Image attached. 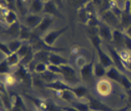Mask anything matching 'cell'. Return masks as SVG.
I'll list each match as a JSON object with an SVG mask.
<instances>
[{
	"mask_svg": "<svg viewBox=\"0 0 131 111\" xmlns=\"http://www.w3.org/2000/svg\"><path fill=\"white\" fill-rule=\"evenodd\" d=\"M90 40L92 42L93 46L94 47L96 52H97L98 57H99V61L102 64L104 67H105L106 68H111L114 65L112 57L110 56L108 52L105 51L102 45V40L99 36H93L90 38Z\"/></svg>",
	"mask_w": 131,
	"mask_h": 111,
	"instance_id": "6da1fadb",
	"label": "cell"
},
{
	"mask_svg": "<svg viewBox=\"0 0 131 111\" xmlns=\"http://www.w3.org/2000/svg\"><path fill=\"white\" fill-rule=\"evenodd\" d=\"M61 68V77L63 81L71 86H75L80 84L81 77H79L77 73L73 67L69 64L60 66Z\"/></svg>",
	"mask_w": 131,
	"mask_h": 111,
	"instance_id": "7a4b0ae2",
	"label": "cell"
},
{
	"mask_svg": "<svg viewBox=\"0 0 131 111\" xmlns=\"http://www.w3.org/2000/svg\"><path fill=\"white\" fill-rule=\"evenodd\" d=\"M100 21L104 22L112 29H120V17L117 16L111 9L99 13Z\"/></svg>",
	"mask_w": 131,
	"mask_h": 111,
	"instance_id": "3957f363",
	"label": "cell"
},
{
	"mask_svg": "<svg viewBox=\"0 0 131 111\" xmlns=\"http://www.w3.org/2000/svg\"><path fill=\"white\" fill-rule=\"evenodd\" d=\"M68 28H69V26H66L59 29H56V30L49 31L48 33H46L45 35L42 37V40H43L45 44L47 45L48 47H52L57 39L60 36L63 35V34L68 30Z\"/></svg>",
	"mask_w": 131,
	"mask_h": 111,
	"instance_id": "277c9868",
	"label": "cell"
},
{
	"mask_svg": "<svg viewBox=\"0 0 131 111\" xmlns=\"http://www.w3.org/2000/svg\"><path fill=\"white\" fill-rule=\"evenodd\" d=\"M131 25V1L125 0L122 14L120 16V29L124 31Z\"/></svg>",
	"mask_w": 131,
	"mask_h": 111,
	"instance_id": "5b68a950",
	"label": "cell"
},
{
	"mask_svg": "<svg viewBox=\"0 0 131 111\" xmlns=\"http://www.w3.org/2000/svg\"><path fill=\"white\" fill-rule=\"evenodd\" d=\"M44 15H36V14H31L28 13L23 17V25L26 26L31 30H35L38 28V26L42 21Z\"/></svg>",
	"mask_w": 131,
	"mask_h": 111,
	"instance_id": "8992f818",
	"label": "cell"
},
{
	"mask_svg": "<svg viewBox=\"0 0 131 111\" xmlns=\"http://www.w3.org/2000/svg\"><path fill=\"white\" fill-rule=\"evenodd\" d=\"M54 17L55 16H50V15H44L40 24L35 30H34L36 34H38L39 36H44L46 33H48L49 29L51 28L54 22Z\"/></svg>",
	"mask_w": 131,
	"mask_h": 111,
	"instance_id": "52a82bcc",
	"label": "cell"
},
{
	"mask_svg": "<svg viewBox=\"0 0 131 111\" xmlns=\"http://www.w3.org/2000/svg\"><path fill=\"white\" fill-rule=\"evenodd\" d=\"M94 63H95V54L93 53L91 61L85 64L80 69L81 80L86 82V81H89L92 78H94L93 77V66H94Z\"/></svg>",
	"mask_w": 131,
	"mask_h": 111,
	"instance_id": "ba28073f",
	"label": "cell"
},
{
	"mask_svg": "<svg viewBox=\"0 0 131 111\" xmlns=\"http://www.w3.org/2000/svg\"><path fill=\"white\" fill-rule=\"evenodd\" d=\"M85 98H86V101L88 103L90 111H113L114 110L111 107H109L108 105H106L105 103L101 102L100 100L92 97V96H91V97H88V96H86Z\"/></svg>",
	"mask_w": 131,
	"mask_h": 111,
	"instance_id": "9c48e42d",
	"label": "cell"
},
{
	"mask_svg": "<svg viewBox=\"0 0 131 111\" xmlns=\"http://www.w3.org/2000/svg\"><path fill=\"white\" fill-rule=\"evenodd\" d=\"M46 88L50 89V90L53 91V92H62V91H71L73 92L74 91V86L70 85L69 84H67L65 81L60 80H57L51 83H47L44 85Z\"/></svg>",
	"mask_w": 131,
	"mask_h": 111,
	"instance_id": "30bf717a",
	"label": "cell"
},
{
	"mask_svg": "<svg viewBox=\"0 0 131 111\" xmlns=\"http://www.w3.org/2000/svg\"><path fill=\"white\" fill-rule=\"evenodd\" d=\"M112 31L110 27L101 21H99V37L102 41H105L106 44H111L112 41Z\"/></svg>",
	"mask_w": 131,
	"mask_h": 111,
	"instance_id": "8fae6325",
	"label": "cell"
},
{
	"mask_svg": "<svg viewBox=\"0 0 131 111\" xmlns=\"http://www.w3.org/2000/svg\"><path fill=\"white\" fill-rule=\"evenodd\" d=\"M106 50H107L110 56L112 57L113 63H114V65L117 67L120 71L124 70L125 66H124V64H123V61L122 60V58H121L120 54L118 53V51L116 50L113 46L110 45L109 44H106Z\"/></svg>",
	"mask_w": 131,
	"mask_h": 111,
	"instance_id": "7c38bea8",
	"label": "cell"
},
{
	"mask_svg": "<svg viewBox=\"0 0 131 111\" xmlns=\"http://www.w3.org/2000/svg\"><path fill=\"white\" fill-rule=\"evenodd\" d=\"M3 21L8 28L18 21V16L13 9H3Z\"/></svg>",
	"mask_w": 131,
	"mask_h": 111,
	"instance_id": "4fadbf2b",
	"label": "cell"
},
{
	"mask_svg": "<svg viewBox=\"0 0 131 111\" xmlns=\"http://www.w3.org/2000/svg\"><path fill=\"white\" fill-rule=\"evenodd\" d=\"M44 8H45V3L42 0H29V6L28 10V13L43 15Z\"/></svg>",
	"mask_w": 131,
	"mask_h": 111,
	"instance_id": "5bb4252c",
	"label": "cell"
},
{
	"mask_svg": "<svg viewBox=\"0 0 131 111\" xmlns=\"http://www.w3.org/2000/svg\"><path fill=\"white\" fill-rule=\"evenodd\" d=\"M123 36H124V33L121 29H113L112 43L120 50H124V47H123Z\"/></svg>",
	"mask_w": 131,
	"mask_h": 111,
	"instance_id": "9a60e30c",
	"label": "cell"
},
{
	"mask_svg": "<svg viewBox=\"0 0 131 111\" xmlns=\"http://www.w3.org/2000/svg\"><path fill=\"white\" fill-rule=\"evenodd\" d=\"M122 72L118 69L116 66H112L111 68H109L107 69V72H106V75L105 77L109 79L110 80L113 81V82H116L117 84H120L121 81V77H122Z\"/></svg>",
	"mask_w": 131,
	"mask_h": 111,
	"instance_id": "2e32d148",
	"label": "cell"
},
{
	"mask_svg": "<svg viewBox=\"0 0 131 111\" xmlns=\"http://www.w3.org/2000/svg\"><path fill=\"white\" fill-rule=\"evenodd\" d=\"M48 63L51 64V65L60 67L62 65L69 64V60L64 58L63 56L57 54L56 52H51L50 56H49V58H48Z\"/></svg>",
	"mask_w": 131,
	"mask_h": 111,
	"instance_id": "e0dca14e",
	"label": "cell"
},
{
	"mask_svg": "<svg viewBox=\"0 0 131 111\" xmlns=\"http://www.w3.org/2000/svg\"><path fill=\"white\" fill-rule=\"evenodd\" d=\"M107 68L104 67L100 61H95L94 66H93V77L94 79H102L106 75Z\"/></svg>",
	"mask_w": 131,
	"mask_h": 111,
	"instance_id": "ac0fdd59",
	"label": "cell"
},
{
	"mask_svg": "<svg viewBox=\"0 0 131 111\" xmlns=\"http://www.w3.org/2000/svg\"><path fill=\"white\" fill-rule=\"evenodd\" d=\"M57 95L59 97L62 98L63 100L66 101V102L72 103L75 101L79 100L77 97L75 95V93L71 91H62V92H57Z\"/></svg>",
	"mask_w": 131,
	"mask_h": 111,
	"instance_id": "d6986e66",
	"label": "cell"
},
{
	"mask_svg": "<svg viewBox=\"0 0 131 111\" xmlns=\"http://www.w3.org/2000/svg\"><path fill=\"white\" fill-rule=\"evenodd\" d=\"M58 6L54 3L53 0L45 3V8H44L43 15H50V16H55L58 14Z\"/></svg>",
	"mask_w": 131,
	"mask_h": 111,
	"instance_id": "ffe728a7",
	"label": "cell"
},
{
	"mask_svg": "<svg viewBox=\"0 0 131 111\" xmlns=\"http://www.w3.org/2000/svg\"><path fill=\"white\" fill-rule=\"evenodd\" d=\"M33 30L27 28L23 24H21V33H20L19 39L24 42H30L33 35Z\"/></svg>",
	"mask_w": 131,
	"mask_h": 111,
	"instance_id": "44dd1931",
	"label": "cell"
},
{
	"mask_svg": "<svg viewBox=\"0 0 131 111\" xmlns=\"http://www.w3.org/2000/svg\"><path fill=\"white\" fill-rule=\"evenodd\" d=\"M10 97H11L12 105L15 106V107L21 108V109H23L24 111L27 110L26 105H25V103H24L21 96L18 95L17 93H13L12 95H10Z\"/></svg>",
	"mask_w": 131,
	"mask_h": 111,
	"instance_id": "7402d4cb",
	"label": "cell"
},
{
	"mask_svg": "<svg viewBox=\"0 0 131 111\" xmlns=\"http://www.w3.org/2000/svg\"><path fill=\"white\" fill-rule=\"evenodd\" d=\"M73 92L77 97L79 100H81L82 98L86 97L88 96V88L83 85H77L74 86Z\"/></svg>",
	"mask_w": 131,
	"mask_h": 111,
	"instance_id": "603a6c76",
	"label": "cell"
},
{
	"mask_svg": "<svg viewBox=\"0 0 131 111\" xmlns=\"http://www.w3.org/2000/svg\"><path fill=\"white\" fill-rule=\"evenodd\" d=\"M24 41L21 40L20 39H12L10 40L7 42L9 49L12 51V53H16L17 51L20 50V48L21 47V45L23 44Z\"/></svg>",
	"mask_w": 131,
	"mask_h": 111,
	"instance_id": "cb8c5ba5",
	"label": "cell"
},
{
	"mask_svg": "<svg viewBox=\"0 0 131 111\" xmlns=\"http://www.w3.org/2000/svg\"><path fill=\"white\" fill-rule=\"evenodd\" d=\"M40 75V78L42 80H44L46 82V84L47 83H51V82H53V81H55L57 80H58V77H61L60 75H56V73H51L50 71H46V73H42V75Z\"/></svg>",
	"mask_w": 131,
	"mask_h": 111,
	"instance_id": "d4e9b609",
	"label": "cell"
},
{
	"mask_svg": "<svg viewBox=\"0 0 131 111\" xmlns=\"http://www.w3.org/2000/svg\"><path fill=\"white\" fill-rule=\"evenodd\" d=\"M7 63L12 68L15 67H18L21 64V58L17 53H12L8 57H5Z\"/></svg>",
	"mask_w": 131,
	"mask_h": 111,
	"instance_id": "484cf974",
	"label": "cell"
},
{
	"mask_svg": "<svg viewBox=\"0 0 131 111\" xmlns=\"http://www.w3.org/2000/svg\"><path fill=\"white\" fill-rule=\"evenodd\" d=\"M30 48H31L30 42H24L23 44L21 45V47L20 48V50L16 52L19 55L20 58H21V59H23L27 56V54L28 53Z\"/></svg>",
	"mask_w": 131,
	"mask_h": 111,
	"instance_id": "4316f807",
	"label": "cell"
},
{
	"mask_svg": "<svg viewBox=\"0 0 131 111\" xmlns=\"http://www.w3.org/2000/svg\"><path fill=\"white\" fill-rule=\"evenodd\" d=\"M67 1L71 6L75 7L78 9L91 3V0H67Z\"/></svg>",
	"mask_w": 131,
	"mask_h": 111,
	"instance_id": "83f0119b",
	"label": "cell"
},
{
	"mask_svg": "<svg viewBox=\"0 0 131 111\" xmlns=\"http://www.w3.org/2000/svg\"><path fill=\"white\" fill-rule=\"evenodd\" d=\"M0 68H1V75H9L11 73L12 68L7 63L5 57H3V59H1V64H0Z\"/></svg>",
	"mask_w": 131,
	"mask_h": 111,
	"instance_id": "f1b7e54d",
	"label": "cell"
},
{
	"mask_svg": "<svg viewBox=\"0 0 131 111\" xmlns=\"http://www.w3.org/2000/svg\"><path fill=\"white\" fill-rule=\"evenodd\" d=\"M48 65L47 63H37L34 68V73H38V75H42V73H46L48 71Z\"/></svg>",
	"mask_w": 131,
	"mask_h": 111,
	"instance_id": "f546056e",
	"label": "cell"
},
{
	"mask_svg": "<svg viewBox=\"0 0 131 111\" xmlns=\"http://www.w3.org/2000/svg\"><path fill=\"white\" fill-rule=\"evenodd\" d=\"M111 85H109L108 82L106 81H102V82L100 83V85L98 86V91L100 94L102 95H106L108 93H110L111 92Z\"/></svg>",
	"mask_w": 131,
	"mask_h": 111,
	"instance_id": "4dcf8cb0",
	"label": "cell"
},
{
	"mask_svg": "<svg viewBox=\"0 0 131 111\" xmlns=\"http://www.w3.org/2000/svg\"><path fill=\"white\" fill-rule=\"evenodd\" d=\"M119 85L125 89V91L131 89V80L128 79V77L124 73H122V77H121V81Z\"/></svg>",
	"mask_w": 131,
	"mask_h": 111,
	"instance_id": "1f68e13d",
	"label": "cell"
},
{
	"mask_svg": "<svg viewBox=\"0 0 131 111\" xmlns=\"http://www.w3.org/2000/svg\"><path fill=\"white\" fill-rule=\"evenodd\" d=\"M0 50H1V56H4V57H8L12 54V51L9 49L8 44L5 42H2L0 44Z\"/></svg>",
	"mask_w": 131,
	"mask_h": 111,
	"instance_id": "d6a6232c",
	"label": "cell"
},
{
	"mask_svg": "<svg viewBox=\"0 0 131 111\" xmlns=\"http://www.w3.org/2000/svg\"><path fill=\"white\" fill-rule=\"evenodd\" d=\"M123 47H124V50L126 51L131 52V38L129 36H128L125 33L124 36H123Z\"/></svg>",
	"mask_w": 131,
	"mask_h": 111,
	"instance_id": "836d02e7",
	"label": "cell"
},
{
	"mask_svg": "<svg viewBox=\"0 0 131 111\" xmlns=\"http://www.w3.org/2000/svg\"><path fill=\"white\" fill-rule=\"evenodd\" d=\"M86 63H86V60L82 56H79V57H77V59H76V66H77V68L79 69H81V68Z\"/></svg>",
	"mask_w": 131,
	"mask_h": 111,
	"instance_id": "e575fe53",
	"label": "cell"
},
{
	"mask_svg": "<svg viewBox=\"0 0 131 111\" xmlns=\"http://www.w3.org/2000/svg\"><path fill=\"white\" fill-rule=\"evenodd\" d=\"M58 108H60L62 111H79L78 109H76L75 107L73 106H63V107H58Z\"/></svg>",
	"mask_w": 131,
	"mask_h": 111,
	"instance_id": "d590c367",
	"label": "cell"
},
{
	"mask_svg": "<svg viewBox=\"0 0 131 111\" xmlns=\"http://www.w3.org/2000/svg\"><path fill=\"white\" fill-rule=\"evenodd\" d=\"M91 2L93 3V5L100 7V8L101 5H102V4H103V2H104V0H91Z\"/></svg>",
	"mask_w": 131,
	"mask_h": 111,
	"instance_id": "8d00e7d4",
	"label": "cell"
},
{
	"mask_svg": "<svg viewBox=\"0 0 131 111\" xmlns=\"http://www.w3.org/2000/svg\"><path fill=\"white\" fill-rule=\"evenodd\" d=\"M126 95H127V97H128V102L131 103V89L126 91Z\"/></svg>",
	"mask_w": 131,
	"mask_h": 111,
	"instance_id": "74e56055",
	"label": "cell"
},
{
	"mask_svg": "<svg viewBox=\"0 0 131 111\" xmlns=\"http://www.w3.org/2000/svg\"><path fill=\"white\" fill-rule=\"evenodd\" d=\"M123 32H124V33H125L126 34H127L128 36H129L130 38H131V25H130L129 27H128V28L127 29H125V30L123 31Z\"/></svg>",
	"mask_w": 131,
	"mask_h": 111,
	"instance_id": "f35d334b",
	"label": "cell"
},
{
	"mask_svg": "<svg viewBox=\"0 0 131 111\" xmlns=\"http://www.w3.org/2000/svg\"><path fill=\"white\" fill-rule=\"evenodd\" d=\"M9 111H24V110L21 109V108H17V107H15V106H13V107H12Z\"/></svg>",
	"mask_w": 131,
	"mask_h": 111,
	"instance_id": "ab89813d",
	"label": "cell"
},
{
	"mask_svg": "<svg viewBox=\"0 0 131 111\" xmlns=\"http://www.w3.org/2000/svg\"><path fill=\"white\" fill-rule=\"evenodd\" d=\"M128 106H125L123 108H121L119 109H116V110H113V111H128Z\"/></svg>",
	"mask_w": 131,
	"mask_h": 111,
	"instance_id": "60d3db41",
	"label": "cell"
},
{
	"mask_svg": "<svg viewBox=\"0 0 131 111\" xmlns=\"http://www.w3.org/2000/svg\"><path fill=\"white\" fill-rule=\"evenodd\" d=\"M42 1H43L44 3H46V2H49V1H51V0H42Z\"/></svg>",
	"mask_w": 131,
	"mask_h": 111,
	"instance_id": "b9f144b4",
	"label": "cell"
},
{
	"mask_svg": "<svg viewBox=\"0 0 131 111\" xmlns=\"http://www.w3.org/2000/svg\"><path fill=\"white\" fill-rule=\"evenodd\" d=\"M128 111H129V110H128ZM130 111H131V110H130Z\"/></svg>",
	"mask_w": 131,
	"mask_h": 111,
	"instance_id": "7bdbcfd3",
	"label": "cell"
}]
</instances>
